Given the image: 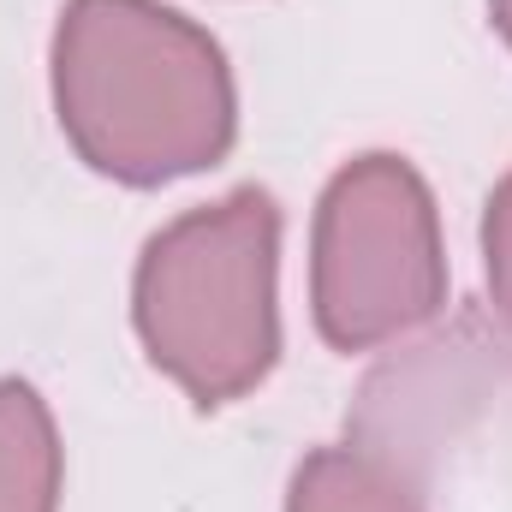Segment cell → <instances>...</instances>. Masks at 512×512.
<instances>
[{"label":"cell","mask_w":512,"mask_h":512,"mask_svg":"<svg viewBox=\"0 0 512 512\" xmlns=\"http://www.w3.org/2000/svg\"><path fill=\"white\" fill-rule=\"evenodd\" d=\"M66 453L48 399L30 382H0V512H60Z\"/></svg>","instance_id":"cell-4"},{"label":"cell","mask_w":512,"mask_h":512,"mask_svg":"<svg viewBox=\"0 0 512 512\" xmlns=\"http://www.w3.org/2000/svg\"><path fill=\"white\" fill-rule=\"evenodd\" d=\"M483 280H489V310L512 340V167L483 209Z\"/></svg>","instance_id":"cell-6"},{"label":"cell","mask_w":512,"mask_h":512,"mask_svg":"<svg viewBox=\"0 0 512 512\" xmlns=\"http://www.w3.org/2000/svg\"><path fill=\"white\" fill-rule=\"evenodd\" d=\"M447 304V245L423 173L405 155L346 161L310 233V310L334 352H376Z\"/></svg>","instance_id":"cell-3"},{"label":"cell","mask_w":512,"mask_h":512,"mask_svg":"<svg viewBox=\"0 0 512 512\" xmlns=\"http://www.w3.org/2000/svg\"><path fill=\"white\" fill-rule=\"evenodd\" d=\"M131 322L149 364L197 405L245 399L280 358V209L233 191L167 221L131 274Z\"/></svg>","instance_id":"cell-2"},{"label":"cell","mask_w":512,"mask_h":512,"mask_svg":"<svg viewBox=\"0 0 512 512\" xmlns=\"http://www.w3.org/2000/svg\"><path fill=\"white\" fill-rule=\"evenodd\" d=\"M48 84L66 143L120 185L203 173L239 137L221 42L161 0H66Z\"/></svg>","instance_id":"cell-1"},{"label":"cell","mask_w":512,"mask_h":512,"mask_svg":"<svg viewBox=\"0 0 512 512\" xmlns=\"http://www.w3.org/2000/svg\"><path fill=\"white\" fill-rule=\"evenodd\" d=\"M286 512H429L405 471L376 447H316L286 483Z\"/></svg>","instance_id":"cell-5"},{"label":"cell","mask_w":512,"mask_h":512,"mask_svg":"<svg viewBox=\"0 0 512 512\" xmlns=\"http://www.w3.org/2000/svg\"><path fill=\"white\" fill-rule=\"evenodd\" d=\"M489 12H495V30L507 36V48H512V0H489Z\"/></svg>","instance_id":"cell-7"}]
</instances>
